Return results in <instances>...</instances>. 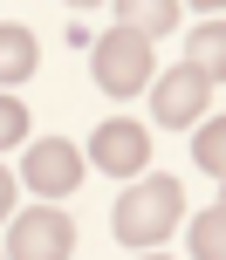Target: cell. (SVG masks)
<instances>
[{
  "mask_svg": "<svg viewBox=\"0 0 226 260\" xmlns=\"http://www.w3.org/2000/svg\"><path fill=\"white\" fill-rule=\"evenodd\" d=\"M0 260H7V253H0Z\"/></svg>",
  "mask_w": 226,
  "mask_h": 260,
  "instance_id": "cell-17",
  "label": "cell"
},
{
  "mask_svg": "<svg viewBox=\"0 0 226 260\" xmlns=\"http://www.w3.org/2000/svg\"><path fill=\"white\" fill-rule=\"evenodd\" d=\"M185 69H199V76L219 89V76H226V27H219V14H213V21H206L199 35L185 41Z\"/></svg>",
  "mask_w": 226,
  "mask_h": 260,
  "instance_id": "cell-9",
  "label": "cell"
},
{
  "mask_svg": "<svg viewBox=\"0 0 226 260\" xmlns=\"http://www.w3.org/2000/svg\"><path fill=\"white\" fill-rule=\"evenodd\" d=\"M7 212H14V171L0 165V219H7Z\"/></svg>",
  "mask_w": 226,
  "mask_h": 260,
  "instance_id": "cell-13",
  "label": "cell"
},
{
  "mask_svg": "<svg viewBox=\"0 0 226 260\" xmlns=\"http://www.w3.org/2000/svg\"><path fill=\"white\" fill-rule=\"evenodd\" d=\"M82 171H89V157L76 151V144H62V137H41L35 151H27V165H21V178L35 185L41 199H69L82 185Z\"/></svg>",
  "mask_w": 226,
  "mask_h": 260,
  "instance_id": "cell-5",
  "label": "cell"
},
{
  "mask_svg": "<svg viewBox=\"0 0 226 260\" xmlns=\"http://www.w3.org/2000/svg\"><path fill=\"white\" fill-rule=\"evenodd\" d=\"M185 219V192H178V178H137L131 192L117 199V212H110V233L123 240L131 253H158L165 240H172V226Z\"/></svg>",
  "mask_w": 226,
  "mask_h": 260,
  "instance_id": "cell-1",
  "label": "cell"
},
{
  "mask_svg": "<svg viewBox=\"0 0 226 260\" xmlns=\"http://www.w3.org/2000/svg\"><path fill=\"white\" fill-rule=\"evenodd\" d=\"M69 7H103V0H69Z\"/></svg>",
  "mask_w": 226,
  "mask_h": 260,
  "instance_id": "cell-15",
  "label": "cell"
},
{
  "mask_svg": "<svg viewBox=\"0 0 226 260\" xmlns=\"http://www.w3.org/2000/svg\"><path fill=\"white\" fill-rule=\"evenodd\" d=\"M14 144H27V103L0 96V151H14Z\"/></svg>",
  "mask_w": 226,
  "mask_h": 260,
  "instance_id": "cell-12",
  "label": "cell"
},
{
  "mask_svg": "<svg viewBox=\"0 0 226 260\" xmlns=\"http://www.w3.org/2000/svg\"><path fill=\"white\" fill-rule=\"evenodd\" d=\"M89 76H96V89H103V96H144L151 76H158V55H151L144 35L110 27V35L89 48Z\"/></svg>",
  "mask_w": 226,
  "mask_h": 260,
  "instance_id": "cell-2",
  "label": "cell"
},
{
  "mask_svg": "<svg viewBox=\"0 0 226 260\" xmlns=\"http://www.w3.org/2000/svg\"><path fill=\"white\" fill-rule=\"evenodd\" d=\"M41 69V41L27 35L21 21H0V89H14V82H27Z\"/></svg>",
  "mask_w": 226,
  "mask_h": 260,
  "instance_id": "cell-7",
  "label": "cell"
},
{
  "mask_svg": "<svg viewBox=\"0 0 226 260\" xmlns=\"http://www.w3.org/2000/svg\"><path fill=\"white\" fill-rule=\"evenodd\" d=\"M76 253V226L62 206H27L7 226V260H69Z\"/></svg>",
  "mask_w": 226,
  "mask_h": 260,
  "instance_id": "cell-3",
  "label": "cell"
},
{
  "mask_svg": "<svg viewBox=\"0 0 226 260\" xmlns=\"http://www.w3.org/2000/svg\"><path fill=\"white\" fill-rule=\"evenodd\" d=\"M192 260H226V206H206L192 219Z\"/></svg>",
  "mask_w": 226,
  "mask_h": 260,
  "instance_id": "cell-10",
  "label": "cell"
},
{
  "mask_svg": "<svg viewBox=\"0 0 226 260\" xmlns=\"http://www.w3.org/2000/svg\"><path fill=\"white\" fill-rule=\"evenodd\" d=\"M89 165H103L110 178H144V165H151V130L131 123V117L96 123V137H89Z\"/></svg>",
  "mask_w": 226,
  "mask_h": 260,
  "instance_id": "cell-4",
  "label": "cell"
},
{
  "mask_svg": "<svg viewBox=\"0 0 226 260\" xmlns=\"http://www.w3.org/2000/svg\"><path fill=\"white\" fill-rule=\"evenodd\" d=\"M206 103H213V82L199 76V69H165L158 76V96H151V110H158V123L165 130H185V123H199L206 117Z\"/></svg>",
  "mask_w": 226,
  "mask_h": 260,
  "instance_id": "cell-6",
  "label": "cell"
},
{
  "mask_svg": "<svg viewBox=\"0 0 226 260\" xmlns=\"http://www.w3.org/2000/svg\"><path fill=\"white\" fill-rule=\"evenodd\" d=\"M144 260H165V247H158V253H144Z\"/></svg>",
  "mask_w": 226,
  "mask_h": 260,
  "instance_id": "cell-16",
  "label": "cell"
},
{
  "mask_svg": "<svg viewBox=\"0 0 226 260\" xmlns=\"http://www.w3.org/2000/svg\"><path fill=\"white\" fill-rule=\"evenodd\" d=\"M192 157H199V171H213V178H226V123H199V137H192Z\"/></svg>",
  "mask_w": 226,
  "mask_h": 260,
  "instance_id": "cell-11",
  "label": "cell"
},
{
  "mask_svg": "<svg viewBox=\"0 0 226 260\" xmlns=\"http://www.w3.org/2000/svg\"><path fill=\"white\" fill-rule=\"evenodd\" d=\"M172 21H178V0H117V27H131L144 41L172 35Z\"/></svg>",
  "mask_w": 226,
  "mask_h": 260,
  "instance_id": "cell-8",
  "label": "cell"
},
{
  "mask_svg": "<svg viewBox=\"0 0 226 260\" xmlns=\"http://www.w3.org/2000/svg\"><path fill=\"white\" fill-rule=\"evenodd\" d=\"M192 7H206V14H219V7H226V0H192Z\"/></svg>",
  "mask_w": 226,
  "mask_h": 260,
  "instance_id": "cell-14",
  "label": "cell"
}]
</instances>
